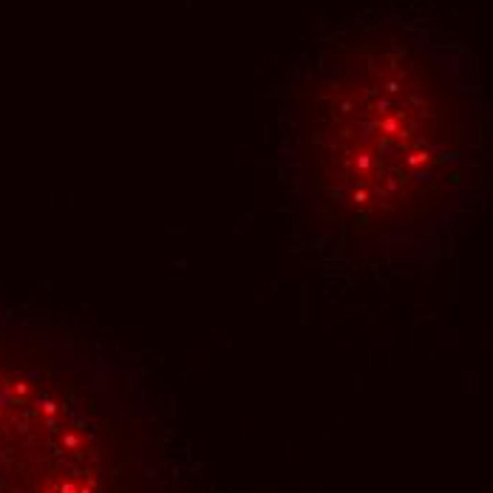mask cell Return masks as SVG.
Returning a JSON list of instances; mask_svg holds the SVG:
<instances>
[{
	"label": "cell",
	"instance_id": "1",
	"mask_svg": "<svg viewBox=\"0 0 493 493\" xmlns=\"http://www.w3.org/2000/svg\"><path fill=\"white\" fill-rule=\"evenodd\" d=\"M454 102L397 34L360 31L315 54L284 130V185L320 249L394 261L431 236L459 182Z\"/></svg>",
	"mask_w": 493,
	"mask_h": 493
},
{
	"label": "cell",
	"instance_id": "2",
	"mask_svg": "<svg viewBox=\"0 0 493 493\" xmlns=\"http://www.w3.org/2000/svg\"><path fill=\"white\" fill-rule=\"evenodd\" d=\"M130 434L68 337L0 315V493H136Z\"/></svg>",
	"mask_w": 493,
	"mask_h": 493
}]
</instances>
